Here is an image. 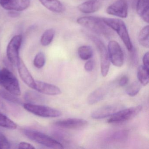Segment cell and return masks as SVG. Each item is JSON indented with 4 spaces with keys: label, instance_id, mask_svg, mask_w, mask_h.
<instances>
[{
    "label": "cell",
    "instance_id": "6da1fadb",
    "mask_svg": "<svg viewBox=\"0 0 149 149\" xmlns=\"http://www.w3.org/2000/svg\"><path fill=\"white\" fill-rule=\"evenodd\" d=\"M77 22L79 25L97 34L106 37H110L112 35L110 28L104 22L102 18L94 16H84L78 18Z\"/></svg>",
    "mask_w": 149,
    "mask_h": 149
},
{
    "label": "cell",
    "instance_id": "7a4b0ae2",
    "mask_svg": "<svg viewBox=\"0 0 149 149\" xmlns=\"http://www.w3.org/2000/svg\"><path fill=\"white\" fill-rule=\"evenodd\" d=\"M22 131L26 136L37 143L52 149H63L64 148L61 143L43 132L36 130L28 129H23Z\"/></svg>",
    "mask_w": 149,
    "mask_h": 149
},
{
    "label": "cell",
    "instance_id": "3957f363",
    "mask_svg": "<svg viewBox=\"0 0 149 149\" xmlns=\"http://www.w3.org/2000/svg\"><path fill=\"white\" fill-rule=\"evenodd\" d=\"M102 19L108 26L116 32L127 49L129 51L132 50L133 45L125 22L119 19L103 18Z\"/></svg>",
    "mask_w": 149,
    "mask_h": 149
},
{
    "label": "cell",
    "instance_id": "277c9868",
    "mask_svg": "<svg viewBox=\"0 0 149 149\" xmlns=\"http://www.w3.org/2000/svg\"><path fill=\"white\" fill-rule=\"evenodd\" d=\"M0 84L5 90L15 95H20V87L18 79L13 72L8 68H4L1 70L0 75Z\"/></svg>",
    "mask_w": 149,
    "mask_h": 149
},
{
    "label": "cell",
    "instance_id": "5b68a950",
    "mask_svg": "<svg viewBox=\"0 0 149 149\" xmlns=\"http://www.w3.org/2000/svg\"><path fill=\"white\" fill-rule=\"evenodd\" d=\"M23 105L24 109L29 112L42 117H58L62 115L61 112L58 110L45 105L29 103Z\"/></svg>",
    "mask_w": 149,
    "mask_h": 149
},
{
    "label": "cell",
    "instance_id": "8992f818",
    "mask_svg": "<svg viewBox=\"0 0 149 149\" xmlns=\"http://www.w3.org/2000/svg\"><path fill=\"white\" fill-rule=\"evenodd\" d=\"M89 37L95 43L99 51L101 58V73L103 77H106L109 73L110 65L108 50L104 42L100 39L92 35L90 36Z\"/></svg>",
    "mask_w": 149,
    "mask_h": 149
},
{
    "label": "cell",
    "instance_id": "52a82bcc",
    "mask_svg": "<svg viewBox=\"0 0 149 149\" xmlns=\"http://www.w3.org/2000/svg\"><path fill=\"white\" fill-rule=\"evenodd\" d=\"M142 109V106L138 105L125 109H121L111 116L108 120L109 123H117L128 121L136 117Z\"/></svg>",
    "mask_w": 149,
    "mask_h": 149
},
{
    "label": "cell",
    "instance_id": "ba28073f",
    "mask_svg": "<svg viewBox=\"0 0 149 149\" xmlns=\"http://www.w3.org/2000/svg\"><path fill=\"white\" fill-rule=\"evenodd\" d=\"M22 42V36L16 35L14 36L8 45L7 56L8 61L13 65L16 66L20 58L19 51Z\"/></svg>",
    "mask_w": 149,
    "mask_h": 149
},
{
    "label": "cell",
    "instance_id": "9c48e42d",
    "mask_svg": "<svg viewBox=\"0 0 149 149\" xmlns=\"http://www.w3.org/2000/svg\"><path fill=\"white\" fill-rule=\"evenodd\" d=\"M108 47L111 63L116 67H122L124 62V55L120 45L116 41L111 40L109 42Z\"/></svg>",
    "mask_w": 149,
    "mask_h": 149
},
{
    "label": "cell",
    "instance_id": "30bf717a",
    "mask_svg": "<svg viewBox=\"0 0 149 149\" xmlns=\"http://www.w3.org/2000/svg\"><path fill=\"white\" fill-rule=\"evenodd\" d=\"M128 3L126 0H117L106 9L108 14L121 18H126L128 15Z\"/></svg>",
    "mask_w": 149,
    "mask_h": 149
},
{
    "label": "cell",
    "instance_id": "8fae6325",
    "mask_svg": "<svg viewBox=\"0 0 149 149\" xmlns=\"http://www.w3.org/2000/svg\"><path fill=\"white\" fill-rule=\"evenodd\" d=\"M0 5L9 11H24L29 7L30 0H0Z\"/></svg>",
    "mask_w": 149,
    "mask_h": 149
},
{
    "label": "cell",
    "instance_id": "7c38bea8",
    "mask_svg": "<svg viewBox=\"0 0 149 149\" xmlns=\"http://www.w3.org/2000/svg\"><path fill=\"white\" fill-rule=\"evenodd\" d=\"M88 121L82 118H69L59 120L54 123L56 126L63 129H75L84 128L88 125Z\"/></svg>",
    "mask_w": 149,
    "mask_h": 149
},
{
    "label": "cell",
    "instance_id": "4fadbf2b",
    "mask_svg": "<svg viewBox=\"0 0 149 149\" xmlns=\"http://www.w3.org/2000/svg\"><path fill=\"white\" fill-rule=\"evenodd\" d=\"M121 109H122L121 105L117 104L106 105L93 111L91 114V117L94 119H102L111 116Z\"/></svg>",
    "mask_w": 149,
    "mask_h": 149
},
{
    "label": "cell",
    "instance_id": "5bb4252c",
    "mask_svg": "<svg viewBox=\"0 0 149 149\" xmlns=\"http://www.w3.org/2000/svg\"><path fill=\"white\" fill-rule=\"evenodd\" d=\"M16 66L18 68L19 75L22 80L28 87L34 89L35 86L36 81L26 64L21 58Z\"/></svg>",
    "mask_w": 149,
    "mask_h": 149
},
{
    "label": "cell",
    "instance_id": "9a60e30c",
    "mask_svg": "<svg viewBox=\"0 0 149 149\" xmlns=\"http://www.w3.org/2000/svg\"><path fill=\"white\" fill-rule=\"evenodd\" d=\"M34 89L39 93L49 95H57L61 94V91L59 87L41 81H36Z\"/></svg>",
    "mask_w": 149,
    "mask_h": 149
},
{
    "label": "cell",
    "instance_id": "2e32d148",
    "mask_svg": "<svg viewBox=\"0 0 149 149\" xmlns=\"http://www.w3.org/2000/svg\"><path fill=\"white\" fill-rule=\"evenodd\" d=\"M102 6L100 0H89L79 5L78 9L84 13H92L98 11Z\"/></svg>",
    "mask_w": 149,
    "mask_h": 149
},
{
    "label": "cell",
    "instance_id": "e0dca14e",
    "mask_svg": "<svg viewBox=\"0 0 149 149\" xmlns=\"http://www.w3.org/2000/svg\"><path fill=\"white\" fill-rule=\"evenodd\" d=\"M109 88L107 86L100 87L91 93L88 97L87 102L89 104L92 105L103 99L108 93Z\"/></svg>",
    "mask_w": 149,
    "mask_h": 149
},
{
    "label": "cell",
    "instance_id": "ac0fdd59",
    "mask_svg": "<svg viewBox=\"0 0 149 149\" xmlns=\"http://www.w3.org/2000/svg\"><path fill=\"white\" fill-rule=\"evenodd\" d=\"M138 14L147 23L149 22V0H137L136 4Z\"/></svg>",
    "mask_w": 149,
    "mask_h": 149
},
{
    "label": "cell",
    "instance_id": "d6986e66",
    "mask_svg": "<svg viewBox=\"0 0 149 149\" xmlns=\"http://www.w3.org/2000/svg\"><path fill=\"white\" fill-rule=\"evenodd\" d=\"M47 9L56 13H61L64 10V7L59 0H39Z\"/></svg>",
    "mask_w": 149,
    "mask_h": 149
},
{
    "label": "cell",
    "instance_id": "ffe728a7",
    "mask_svg": "<svg viewBox=\"0 0 149 149\" xmlns=\"http://www.w3.org/2000/svg\"><path fill=\"white\" fill-rule=\"evenodd\" d=\"M24 99L29 103L40 104L43 102L45 99L40 93L33 91H29L25 93Z\"/></svg>",
    "mask_w": 149,
    "mask_h": 149
},
{
    "label": "cell",
    "instance_id": "44dd1931",
    "mask_svg": "<svg viewBox=\"0 0 149 149\" xmlns=\"http://www.w3.org/2000/svg\"><path fill=\"white\" fill-rule=\"evenodd\" d=\"M139 44L145 48L149 47V26L144 27L139 32L138 36Z\"/></svg>",
    "mask_w": 149,
    "mask_h": 149
},
{
    "label": "cell",
    "instance_id": "7402d4cb",
    "mask_svg": "<svg viewBox=\"0 0 149 149\" xmlns=\"http://www.w3.org/2000/svg\"><path fill=\"white\" fill-rule=\"evenodd\" d=\"M137 77L141 84L146 86L149 83V70L143 66H139L138 68Z\"/></svg>",
    "mask_w": 149,
    "mask_h": 149
},
{
    "label": "cell",
    "instance_id": "603a6c76",
    "mask_svg": "<svg viewBox=\"0 0 149 149\" xmlns=\"http://www.w3.org/2000/svg\"><path fill=\"white\" fill-rule=\"evenodd\" d=\"M0 97L10 102L15 104H22V102L17 96L13 95L6 90L0 88Z\"/></svg>",
    "mask_w": 149,
    "mask_h": 149
},
{
    "label": "cell",
    "instance_id": "cb8c5ba5",
    "mask_svg": "<svg viewBox=\"0 0 149 149\" xmlns=\"http://www.w3.org/2000/svg\"><path fill=\"white\" fill-rule=\"evenodd\" d=\"M78 54L79 57L82 60H88L93 56V49L90 46H81L78 48Z\"/></svg>",
    "mask_w": 149,
    "mask_h": 149
},
{
    "label": "cell",
    "instance_id": "d4e9b609",
    "mask_svg": "<svg viewBox=\"0 0 149 149\" xmlns=\"http://www.w3.org/2000/svg\"><path fill=\"white\" fill-rule=\"evenodd\" d=\"M0 126L10 130H15L17 128V125L6 115L0 112Z\"/></svg>",
    "mask_w": 149,
    "mask_h": 149
},
{
    "label": "cell",
    "instance_id": "484cf974",
    "mask_svg": "<svg viewBox=\"0 0 149 149\" xmlns=\"http://www.w3.org/2000/svg\"><path fill=\"white\" fill-rule=\"evenodd\" d=\"M55 34V31L53 29H49L46 30L42 36L41 43L42 46H47L53 41Z\"/></svg>",
    "mask_w": 149,
    "mask_h": 149
},
{
    "label": "cell",
    "instance_id": "4316f807",
    "mask_svg": "<svg viewBox=\"0 0 149 149\" xmlns=\"http://www.w3.org/2000/svg\"><path fill=\"white\" fill-rule=\"evenodd\" d=\"M46 63L45 55L42 52L38 53L35 57L33 61V64L36 68L41 69L43 68Z\"/></svg>",
    "mask_w": 149,
    "mask_h": 149
},
{
    "label": "cell",
    "instance_id": "83f0119b",
    "mask_svg": "<svg viewBox=\"0 0 149 149\" xmlns=\"http://www.w3.org/2000/svg\"><path fill=\"white\" fill-rule=\"evenodd\" d=\"M140 89V85L137 81L134 82L126 89V93L130 96L133 97L138 94Z\"/></svg>",
    "mask_w": 149,
    "mask_h": 149
},
{
    "label": "cell",
    "instance_id": "f1b7e54d",
    "mask_svg": "<svg viewBox=\"0 0 149 149\" xmlns=\"http://www.w3.org/2000/svg\"><path fill=\"white\" fill-rule=\"evenodd\" d=\"M128 132L126 130L120 131L115 132L111 137V139L113 141H124L128 136Z\"/></svg>",
    "mask_w": 149,
    "mask_h": 149
},
{
    "label": "cell",
    "instance_id": "f546056e",
    "mask_svg": "<svg viewBox=\"0 0 149 149\" xmlns=\"http://www.w3.org/2000/svg\"><path fill=\"white\" fill-rule=\"evenodd\" d=\"M10 148V143L7 138L0 132V149Z\"/></svg>",
    "mask_w": 149,
    "mask_h": 149
},
{
    "label": "cell",
    "instance_id": "4dcf8cb0",
    "mask_svg": "<svg viewBox=\"0 0 149 149\" xmlns=\"http://www.w3.org/2000/svg\"><path fill=\"white\" fill-rule=\"evenodd\" d=\"M130 59L131 62L132 64L136 65L137 64L138 62V54L136 49H132V50L130 51Z\"/></svg>",
    "mask_w": 149,
    "mask_h": 149
},
{
    "label": "cell",
    "instance_id": "1f68e13d",
    "mask_svg": "<svg viewBox=\"0 0 149 149\" xmlns=\"http://www.w3.org/2000/svg\"><path fill=\"white\" fill-rule=\"evenodd\" d=\"M95 65V63L94 60H89L85 63L84 69L88 72H91L94 70Z\"/></svg>",
    "mask_w": 149,
    "mask_h": 149
},
{
    "label": "cell",
    "instance_id": "d6a6232c",
    "mask_svg": "<svg viewBox=\"0 0 149 149\" xmlns=\"http://www.w3.org/2000/svg\"><path fill=\"white\" fill-rule=\"evenodd\" d=\"M18 148L19 149H35V147L29 143L26 142H21L19 143Z\"/></svg>",
    "mask_w": 149,
    "mask_h": 149
},
{
    "label": "cell",
    "instance_id": "836d02e7",
    "mask_svg": "<svg viewBox=\"0 0 149 149\" xmlns=\"http://www.w3.org/2000/svg\"><path fill=\"white\" fill-rule=\"evenodd\" d=\"M149 52H147L145 54L143 57V63L144 67L149 70Z\"/></svg>",
    "mask_w": 149,
    "mask_h": 149
},
{
    "label": "cell",
    "instance_id": "e575fe53",
    "mask_svg": "<svg viewBox=\"0 0 149 149\" xmlns=\"http://www.w3.org/2000/svg\"><path fill=\"white\" fill-rule=\"evenodd\" d=\"M128 82H129V78L127 76H124L120 79L118 83H119V86L124 87L128 84Z\"/></svg>",
    "mask_w": 149,
    "mask_h": 149
},
{
    "label": "cell",
    "instance_id": "d590c367",
    "mask_svg": "<svg viewBox=\"0 0 149 149\" xmlns=\"http://www.w3.org/2000/svg\"><path fill=\"white\" fill-rule=\"evenodd\" d=\"M8 15L12 18H16L19 15V13L17 11H10L8 12Z\"/></svg>",
    "mask_w": 149,
    "mask_h": 149
},
{
    "label": "cell",
    "instance_id": "8d00e7d4",
    "mask_svg": "<svg viewBox=\"0 0 149 149\" xmlns=\"http://www.w3.org/2000/svg\"><path fill=\"white\" fill-rule=\"evenodd\" d=\"M5 108H6L5 104H4L2 101L0 99V109H4Z\"/></svg>",
    "mask_w": 149,
    "mask_h": 149
},
{
    "label": "cell",
    "instance_id": "74e56055",
    "mask_svg": "<svg viewBox=\"0 0 149 149\" xmlns=\"http://www.w3.org/2000/svg\"><path fill=\"white\" fill-rule=\"evenodd\" d=\"M137 1V0H132V1H133V2H134V3H135V4L136 3Z\"/></svg>",
    "mask_w": 149,
    "mask_h": 149
},
{
    "label": "cell",
    "instance_id": "f35d334b",
    "mask_svg": "<svg viewBox=\"0 0 149 149\" xmlns=\"http://www.w3.org/2000/svg\"><path fill=\"white\" fill-rule=\"evenodd\" d=\"M1 70H0V75H1Z\"/></svg>",
    "mask_w": 149,
    "mask_h": 149
}]
</instances>
